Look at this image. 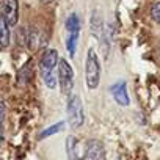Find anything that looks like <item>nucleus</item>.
<instances>
[{"label":"nucleus","instance_id":"3","mask_svg":"<svg viewBox=\"0 0 160 160\" xmlns=\"http://www.w3.org/2000/svg\"><path fill=\"white\" fill-rule=\"evenodd\" d=\"M58 80H60L61 93L68 96L72 91V85H74V71L66 60H58Z\"/></svg>","mask_w":160,"mask_h":160},{"label":"nucleus","instance_id":"2","mask_svg":"<svg viewBox=\"0 0 160 160\" xmlns=\"http://www.w3.org/2000/svg\"><path fill=\"white\" fill-rule=\"evenodd\" d=\"M68 121L72 129H77L83 124L85 121V113H83V105L78 96H72L68 102Z\"/></svg>","mask_w":160,"mask_h":160},{"label":"nucleus","instance_id":"5","mask_svg":"<svg viewBox=\"0 0 160 160\" xmlns=\"http://www.w3.org/2000/svg\"><path fill=\"white\" fill-rule=\"evenodd\" d=\"M57 64H58V52L55 49H47L44 52V55L41 57V61H39L41 75H46V74L52 72Z\"/></svg>","mask_w":160,"mask_h":160},{"label":"nucleus","instance_id":"10","mask_svg":"<svg viewBox=\"0 0 160 160\" xmlns=\"http://www.w3.org/2000/svg\"><path fill=\"white\" fill-rule=\"evenodd\" d=\"M63 129H64V122H63V121L55 122L52 127H49V129H46V130H42V132H41L39 140H44V138H47V137H50V135H53V133H58V132H61Z\"/></svg>","mask_w":160,"mask_h":160},{"label":"nucleus","instance_id":"9","mask_svg":"<svg viewBox=\"0 0 160 160\" xmlns=\"http://www.w3.org/2000/svg\"><path fill=\"white\" fill-rule=\"evenodd\" d=\"M33 72H35V69H33V61L30 60V61H27V64L21 69V72H19V83H28L30 80H32V77H33Z\"/></svg>","mask_w":160,"mask_h":160},{"label":"nucleus","instance_id":"4","mask_svg":"<svg viewBox=\"0 0 160 160\" xmlns=\"http://www.w3.org/2000/svg\"><path fill=\"white\" fill-rule=\"evenodd\" d=\"M3 18L7 19L8 25H16L19 19V3L18 0H2V11Z\"/></svg>","mask_w":160,"mask_h":160},{"label":"nucleus","instance_id":"13","mask_svg":"<svg viewBox=\"0 0 160 160\" xmlns=\"http://www.w3.org/2000/svg\"><path fill=\"white\" fill-rule=\"evenodd\" d=\"M5 113H7V108H5V104L0 102V135L3 132V122H5Z\"/></svg>","mask_w":160,"mask_h":160},{"label":"nucleus","instance_id":"11","mask_svg":"<svg viewBox=\"0 0 160 160\" xmlns=\"http://www.w3.org/2000/svg\"><path fill=\"white\" fill-rule=\"evenodd\" d=\"M151 18L157 24H160V2H154L152 3V7H151Z\"/></svg>","mask_w":160,"mask_h":160},{"label":"nucleus","instance_id":"8","mask_svg":"<svg viewBox=\"0 0 160 160\" xmlns=\"http://www.w3.org/2000/svg\"><path fill=\"white\" fill-rule=\"evenodd\" d=\"M42 42H44V39H42L41 30L36 28V27H32L30 33H28V47L32 50H35V49H39L42 46Z\"/></svg>","mask_w":160,"mask_h":160},{"label":"nucleus","instance_id":"7","mask_svg":"<svg viewBox=\"0 0 160 160\" xmlns=\"http://www.w3.org/2000/svg\"><path fill=\"white\" fill-rule=\"evenodd\" d=\"M10 25L7 22V19L3 18V14L0 13V49H7L10 46Z\"/></svg>","mask_w":160,"mask_h":160},{"label":"nucleus","instance_id":"1","mask_svg":"<svg viewBox=\"0 0 160 160\" xmlns=\"http://www.w3.org/2000/svg\"><path fill=\"white\" fill-rule=\"evenodd\" d=\"M85 80H87V87L90 90H96L101 82V64H99V57L94 49H90L87 53Z\"/></svg>","mask_w":160,"mask_h":160},{"label":"nucleus","instance_id":"14","mask_svg":"<svg viewBox=\"0 0 160 160\" xmlns=\"http://www.w3.org/2000/svg\"><path fill=\"white\" fill-rule=\"evenodd\" d=\"M41 3H49V2H52V0H39Z\"/></svg>","mask_w":160,"mask_h":160},{"label":"nucleus","instance_id":"12","mask_svg":"<svg viewBox=\"0 0 160 160\" xmlns=\"http://www.w3.org/2000/svg\"><path fill=\"white\" fill-rule=\"evenodd\" d=\"M42 78H44V82H46V85H47L49 88H55L57 78H55V74H53V71H52V72H49V74H46V75H42Z\"/></svg>","mask_w":160,"mask_h":160},{"label":"nucleus","instance_id":"6","mask_svg":"<svg viewBox=\"0 0 160 160\" xmlns=\"http://www.w3.org/2000/svg\"><path fill=\"white\" fill-rule=\"evenodd\" d=\"M112 94L115 98V101L119 105H129V93H127V87L126 82H118L112 87Z\"/></svg>","mask_w":160,"mask_h":160}]
</instances>
